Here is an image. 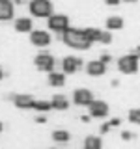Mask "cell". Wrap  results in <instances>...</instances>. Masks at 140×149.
<instances>
[{"label":"cell","mask_w":140,"mask_h":149,"mask_svg":"<svg viewBox=\"0 0 140 149\" xmlns=\"http://www.w3.org/2000/svg\"><path fill=\"white\" fill-rule=\"evenodd\" d=\"M131 54H134L136 58H140V45H136V47H134V49L131 50Z\"/></svg>","instance_id":"83f0119b"},{"label":"cell","mask_w":140,"mask_h":149,"mask_svg":"<svg viewBox=\"0 0 140 149\" xmlns=\"http://www.w3.org/2000/svg\"><path fill=\"white\" fill-rule=\"evenodd\" d=\"M99 60H101V62H103V63H105V65H108V63H110V60H112V56H110L108 52H103Z\"/></svg>","instance_id":"cb8c5ba5"},{"label":"cell","mask_w":140,"mask_h":149,"mask_svg":"<svg viewBox=\"0 0 140 149\" xmlns=\"http://www.w3.org/2000/svg\"><path fill=\"white\" fill-rule=\"evenodd\" d=\"M34 110L41 112V114H47L49 110H52V106H50V101H36V102H34Z\"/></svg>","instance_id":"d6986e66"},{"label":"cell","mask_w":140,"mask_h":149,"mask_svg":"<svg viewBox=\"0 0 140 149\" xmlns=\"http://www.w3.org/2000/svg\"><path fill=\"white\" fill-rule=\"evenodd\" d=\"M52 140L58 142V143H67L69 140H71V134L64 129H56V130H52Z\"/></svg>","instance_id":"2e32d148"},{"label":"cell","mask_w":140,"mask_h":149,"mask_svg":"<svg viewBox=\"0 0 140 149\" xmlns=\"http://www.w3.org/2000/svg\"><path fill=\"white\" fill-rule=\"evenodd\" d=\"M80 121H82V123H90V116H82Z\"/></svg>","instance_id":"f546056e"},{"label":"cell","mask_w":140,"mask_h":149,"mask_svg":"<svg viewBox=\"0 0 140 149\" xmlns=\"http://www.w3.org/2000/svg\"><path fill=\"white\" fill-rule=\"evenodd\" d=\"M30 13L34 17H39V19H43V17L49 19L54 13V6H52L50 0H32L30 2Z\"/></svg>","instance_id":"7a4b0ae2"},{"label":"cell","mask_w":140,"mask_h":149,"mask_svg":"<svg viewBox=\"0 0 140 149\" xmlns=\"http://www.w3.org/2000/svg\"><path fill=\"white\" fill-rule=\"evenodd\" d=\"M106 71V65L101 62V60H92V62L86 63V73L90 77H101Z\"/></svg>","instance_id":"8fae6325"},{"label":"cell","mask_w":140,"mask_h":149,"mask_svg":"<svg viewBox=\"0 0 140 149\" xmlns=\"http://www.w3.org/2000/svg\"><path fill=\"white\" fill-rule=\"evenodd\" d=\"M30 41L34 47H47L50 43V34L47 30H32L30 32Z\"/></svg>","instance_id":"30bf717a"},{"label":"cell","mask_w":140,"mask_h":149,"mask_svg":"<svg viewBox=\"0 0 140 149\" xmlns=\"http://www.w3.org/2000/svg\"><path fill=\"white\" fill-rule=\"evenodd\" d=\"M47 26H49V30H52V32L62 36L69 28V17L64 15V13H52V15L47 19Z\"/></svg>","instance_id":"3957f363"},{"label":"cell","mask_w":140,"mask_h":149,"mask_svg":"<svg viewBox=\"0 0 140 149\" xmlns=\"http://www.w3.org/2000/svg\"><path fill=\"white\" fill-rule=\"evenodd\" d=\"M49 84L54 88H62L65 84V73H56V71H50L49 73Z\"/></svg>","instance_id":"9a60e30c"},{"label":"cell","mask_w":140,"mask_h":149,"mask_svg":"<svg viewBox=\"0 0 140 149\" xmlns=\"http://www.w3.org/2000/svg\"><path fill=\"white\" fill-rule=\"evenodd\" d=\"M13 11H15V8H13L11 0H0V21H11Z\"/></svg>","instance_id":"7c38bea8"},{"label":"cell","mask_w":140,"mask_h":149,"mask_svg":"<svg viewBox=\"0 0 140 149\" xmlns=\"http://www.w3.org/2000/svg\"><path fill=\"white\" fill-rule=\"evenodd\" d=\"M2 130H4V123H2V121H0V132H2Z\"/></svg>","instance_id":"1f68e13d"},{"label":"cell","mask_w":140,"mask_h":149,"mask_svg":"<svg viewBox=\"0 0 140 149\" xmlns=\"http://www.w3.org/2000/svg\"><path fill=\"white\" fill-rule=\"evenodd\" d=\"M2 78H4V69L0 67V80H2Z\"/></svg>","instance_id":"4dcf8cb0"},{"label":"cell","mask_w":140,"mask_h":149,"mask_svg":"<svg viewBox=\"0 0 140 149\" xmlns=\"http://www.w3.org/2000/svg\"><path fill=\"white\" fill-rule=\"evenodd\" d=\"M108 125H110V127H120V125H121V119L120 118H112L108 121Z\"/></svg>","instance_id":"d4e9b609"},{"label":"cell","mask_w":140,"mask_h":149,"mask_svg":"<svg viewBox=\"0 0 140 149\" xmlns=\"http://www.w3.org/2000/svg\"><path fill=\"white\" fill-rule=\"evenodd\" d=\"M34 65L39 69V71L50 73V71H54L56 60H54V56L50 52H39V54H36V58H34Z\"/></svg>","instance_id":"277c9868"},{"label":"cell","mask_w":140,"mask_h":149,"mask_svg":"<svg viewBox=\"0 0 140 149\" xmlns=\"http://www.w3.org/2000/svg\"><path fill=\"white\" fill-rule=\"evenodd\" d=\"M11 2H15V4H21V2H22V0H11Z\"/></svg>","instance_id":"d6a6232c"},{"label":"cell","mask_w":140,"mask_h":149,"mask_svg":"<svg viewBox=\"0 0 140 149\" xmlns=\"http://www.w3.org/2000/svg\"><path fill=\"white\" fill-rule=\"evenodd\" d=\"M50 149H60V147H50Z\"/></svg>","instance_id":"e575fe53"},{"label":"cell","mask_w":140,"mask_h":149,"mask_svg":"<svg viewBox=\"0 0 140 149\" xmlns=\"http://www.w3.org/2000/svg\"><path fill=\"white\" fill-rule=\"evenodd\" d=\"M99 43H105V45H108L110 41H112V34H110V30H101V34H99Z\"/></svg>","instance_id":"44dd1931"},{"label":"cell","mask_w":140,"mask_h":149,"mask_svg":"<svg viewBox=\"0 0 140 149\" xmlns=\"http://www.w3.org/2000/svg\"><path fill=\"white\" fill-rule=\"evenodd\" d=\"M82 67V58L78 56H65L62 60V73L69 74V73H77Z\"/></svg>","instance_id":"8992f818"},{"label":"cell","mask_w":140,"mask_h":149,"mask_svg":"<svg viewBox=\"0 0 140 149\" xmlns=\"http://www.w3.org/2000/svg\"><path fill=\"white\" fill-rule=\"evenodd\" d=\"M88 110H90V116L92 118H105L108 114V104L105 101H99V99H93L90 104H88Z\"/></svg>","instance_id":"52a82bcc"},{"label":"cell","mask_w":140,"mask_h":149,"mask_svg":"<svg viewBox=\"0 0 140 149\" xmlns=\"http://www.w3.org/2000/svg\"><path fill=\"white\" fill-rule=\"evenodd\" d=\"M50 106H52V110H67L69 108V101L65 95H60V93H56V95L50 99Z\"/></svg>","instance_id":"5bb4252c"},{"label":"cell","mask_w":140,"mask_h":149,"mask_svg":"<svg viewBox=\"0 0 140 149\" xmlns=\"http://www.w3.org/2000/svg\"><path fill=\"white\" fill-rule=\"evenodd\" d=\"M110 129H112V127H110V125H108V123H103V125H101V127H99V132H101V134H106V132H108V130H110Z\"/></svg>","instance_id":"484cf974"},{"label":"cell","mask_w":140,"mask_h":149,"mask_svg":"<svg viewBox=\"0 0 140 149\" xmlns=\"http://www.w3.org/2000/svg\"><path fill=\"white\" fill-rule=\"evenodd\" d=\"M103 142L99 136H86L84 138V149H101Z\"/></svg>","instance_id":"e0dca14e"},{"label":"cell","mask_w":140,"mask_h":149,"mask_svg":"<svg viewBox=\"0 0 140 149\" xmlns=\"http://www.w3.org/2000/svg\"><path fill=\"white\" fill-rule=\"evenodd\" d=\"M73 101H75V104H78V106H88L93 101V93H92V90L78 88V90L73 91Z\"/></svg>","instance_id":"ba28073f"},{"label":"cell","mask_w":140,"mask_h":149,"mask_svg":"<svg viewBox=\"0 0 140 149\" xmlns=\"http://www.w3.org/2000/svg\"><path fill=\"white\" fill-rule=\"evenodd\" d=\"M13 104L17 106V108H21V110H30V108H34V102L36 99L30 95V93H17V95H13Z\"/></svg>","instance_id":"9c48e42d"},{"label":"cell","mask_w":140,"mask_h":149,"mask_svg":"<svg viewBox=\"0 0 140 149\" xmlns=\"http://www.w3.org/2000/svg\"><path fill=\"white\" fill-rule=\"evenodd\" d=\"M62 41L75 50H88L93 45L84 28H71V26L62 34Z\"/></svg>","instance_id":"6da1fadb"},{"label":"cell","mask_w":140,"mask_h":149,"mask_svg":"<svg viewBox=\"0 0 140 149\" xmlns=\"http://www.w3.org/2000/svg\"><path fill=\"white\" fill-rule=\"evenodd\" d=\"M84 30H86L88 37L92 39V43H95V41L99 39V34H101V30H99V28H84Z\"/></svg>","instance_id":"ffe728a7"},{"label":"cell","mask_w":140,"mask_h":149,"mask_svg":"<svg viewBox=\"0 0 140 149\" xmlns=\"http://www.w3.org/2000/svg\"><path fill=\"white\" fill-rule=\"evenodd\" d=\"M138 60L134 54H125V56H121V58L118 60V69L121 73H125V74H131V73H136L138 71Z\"/></svg>","instance_id":"5b68a950"},{"label":"cell","mask_w":140,"mask_h":149,"mask_svg":"<svg viewBox=\"0 0 140 149\" xmlns=\"http://www.w3.org/2000/svg\"><path fill=\"white\" fill-rule=\"evenodd\" d=\"M106 28L108 30H120V28H123V19L120 15H112L106 19Z\"/></svg>","instance_id":"ac0fdd59"},{"label":"cell","mask_w":140,"mask_h":149,"mask_svg":"<svg viewBox=\"0 0 140 149\" xmlns=\"http://www.w3.org/2000/svg\"><path fill=\"white\" fill-rule=\"evenodd\" d=\"M134 136H136V134H133L131 130H123V132H121V140H125V142H129V140H133Z\"/></svg>","instance_id":"603a6c76"},{"label":"cell","mask_w":140,"mask_h":149,"mask_svg":"<svg viewBox=\"0 0 140 149\" xmlns=\"http://www.w3.org/2000/svg\"><path fill=\"white\" fill-rule=\"evenodd\" d=\"M15 30H17V32H21V34L32 32V30H34L32 19H30V17H19V19H15Z\"/></svg>","instance_id":"4fadbf2b"},{"label":"cell","mask_w":140,"mask_h":149,"mask_svg":"<svg viewBox=\"0 0 140 149\" xmlns=\"http://www.w3.org/2000/svg\"><path fill=\"white\" fill-rule=\"evenodd\" d=\"M36 123H47V116H43V114H39V116H37V118H36Z\"/></svg>","instance_id":"4316f807"},{"label":"cell","mask_w":140,"mask_h":149,"mask_svg":"<svg viewBox=\"0 0 140 149\" xmlns=\"http://www.w3.org/2000/svg\"><path fill=\"white\" fill-rule=\"evenodd\" d=\"M121 0H105V4H108V6H118Z\"/></svg>","instance_id":"f1b7e54d"},{"label":"cell","mask_w":140,"mask_h":149,"mask_svg":"<svg viewBox=\"0 0 140 149\" xmlns=\"http://www.w3.org/2000/svg\"><path fill=\"white\" fill-rule=\"evenodd\" d=\"M129 121H131V123L140 125V108H133V110H129Z\"/></svg>","instance_id":"7402d4cb"},{"label":"cell","mask_w":140,"mask_h":149,"mask_svg":"<svg viewBox=\"0 0 140 149\" xmlns=\"http://www.w3.org/2000/svg\"><path fill=\"white\" fill-rule=\"evenodd\" d=\"M123 2H136V0H123Z\"/></svg>","instance_id":"836d02e7"}]
</instances>
